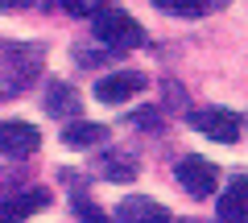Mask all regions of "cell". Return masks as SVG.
<instances>
[{
  "label": "cell",
  "instance_id": "obj_1",
  "mask_svg": "<svg viewBox=\"0 0 248 223\" xmlns=\"http://www.w3.org/2000/svg\"><path fill=\"white\" fill-rule=\"evenodd\" d=\"M42 74V50L25 42H0V99H13Z\"/></svg>",
  "mask_w": 248,
  "mask_h": 223
},
{
  "label": "cell",
  "instance_id": "obj_18",
  "mask_svg": "<svg viewBox=\"0 0 248 223\" xmlns=\"http://www.w3.org/2000/svg\"><path fill=\"white\" fill-rule=\"evenodd\" d=\"M207 4H219V9H223V4H232V0H207Z\"/></svg>",
  "mask_w": 248,
  "mask_h": 223
},
{
  "label": "cell",
  "instance_id": "obj_13",
  "mask_svg": "<svg viewBox=\"0 0 248 223\" xmlns=\"http://www.w3.org/2000/svg\"><path fill=\"white\" fill-rule=\"evenodd\" d=\"M153 4L170 17H203L207 13V0H153Z\"/></svg>",
  "mask_w": 248,
  "mask_h": 223
},
{
  "label": "cell",
  "instance_id": "obj_4",
  "mask_svg": "<svg viewBox=\"0 0 248 223\" xmlns=\"http://www.w3.org/2000/svg\"><path fill=\"white\" fill-rule=\"evenodd\" d=\"M190 128L211 136V141H219V145L240 141V116L228 112V107H199V112H190Z\"/></svg>",
  "mask_w": 248,
  "mask_h": 223
},
{
  "label": "cell",
  "instance_id": "obj_11",
  "mask_svg": "<svg viewBox=\"0 0 248 223\" xmlns=\"http://www.w3.org/2000/svg\"><path fill=\"white\" fill-rule=\"evenodd\" d=\"M62 141L71 145V149H87V145H104L108 141V128L104 124H87V120H71Z\"/></svg>",
  "mask_w": 248,
  "mask_h": 223
},
{
  "label": "cell",
  "instance_id": "obj_10",
  "mask_svg": "<svg viewBox=\"0 0 248 223\" xmlns=\"http://www.w3.org/2000/svg\"><path fill=\"white\" fill-rule=\"evenodd\" d=\"M46 112L58 120H79L83 116V99L75 87H66V83H50V91H46Z\"/></svg>",
  "mask_w": 248,
  "mask_h": 223
},
{
  "label": "cell",
  "instance_id": "obj_2",
  "mask_svg": "<svg viewBox=\"0 0 248 223\" xmlns=\"http://www.w3.org/2000/svg\"><path fill=\"white\" fill-rule=\"evenodd\" d=\"M91 33H95L112 54H124V50L145 45V29L137 25L124 9H104V4H99V9L91 13Z\"/></svg>",
  "mask_w": 248,
  "mask_h": 223
},
{
  "label": "cell",
  "instance_id": "obj_12",
  "mask_svg": "<svg viewBox=\"0 0 248 223\" xmlns=\"http://www.w3.org/2000/svg\"><path fill=\"white\" fill-rule=\"evenodd\" d=\"M99 174H104L108 182H133L137 178V161L124 157V153H104V157H99Z\"/></svg>",
  "mask_w": 248,
  "mask_h": 223
},
{
  "label": "cell",
  "instance_id": "obj_7",
  "mask_svg": "<svg viewBox=\"0 0 248 223\" xmlns=\"http://www.w3.org/2000/svg\"><path fill=\"white\" fill-rule=\"evenodd\" d=\"M50 207V190L46 186H29V190H17L13 198L0 203V219H25V215H37Z\"/></svg>",
  "mask_w": 248,
  "mask_h": 223
},
{
  "label": "cell",
  "instance_id": "obj_5",
  "mask_svg": "<svg viewBox=\"0 0 248 223\" xmlns=\"http://www.w3.org/2000/svg\"><path fill=\"white\" fill-rule=\"evenodd\" d=\"M42 145V133H37L29 120H0V157H29Z\"/></svg>",
  "mask_w": 248,
  "mask_h": 223
},
{
  "label": "cell",
  "instance_id": "obj_14",
  "mask_svg": "<svg viewBox=\"0 0 248 223\" xmlns=\"http://www.w3.org/2000/svg\"><path fill=\"white\" fill-rule=\"evenodd\" d=\"M99 4H104V0H62V9L71 13V17H91Z\"/></svg>",
  "mask_w": 248,
  "mask_h": 223
},
{
  "label": "cell",
  "instance_id": "obj_3",
  "mask_svg": "<svg viewBox=\"0 0 248 223\" xmlns=\"http://www.w3.org/2000/svg\"><path fill=\"white\" fill-rule=\"evenodd\" d=\"M174 174H178V186H182L190 198H211L215 186H219V170H215L207 157H199V153L182 157L174 165Z\"/></svg>",
  "mask_w": 248,
  "mask_h": 223
},
{
  "label": "cell",
  "instance_id": "obj_15",
  "mask_svg": "<svg viewBox=\"0 0 248 223\" xmlns=\"http://www.w3.org/2000/svg\"><path fill=\"white\" fill-rule=\"evenodd\" d=\"M133 124H137V128H161L157 107H141V112H133Z\"/></svg>",
  "mask_w": 248,
  "mask_h": 223
},
{
  "label": "cell",
  "instance_id": "obj_16",
  "mask_svg": "<svg viewBox=\"0 0 248 223\" xmlns=\"http://www.w3.org/2000/svg\"><path fill=\"white\" fill-rule=\"evenodd\" d=\"M75 211L79 215H87V219H95V223H104V211H99L91 198H83V194H75Z\"/></svg>",
  "mask_w": 248,
  "mask_h": 223
},
{
  "label": "cell",
  "instance_id": "obj_6",
  "mask_svg": "<svg viewBox=\"0 0 248 223\" xmlns=\"http://www.w3.org/2000/svg\"><path fill=\"white\" fill-rule=\"evenodd\" d=\"M145 87H149V79H145L141 71H120V74H108V79L95 83V99L99 104H128V99L141 95Z\"/></svg>",
  "mask_w": 248,
  "mask_h": 223
},
{
  "label": "cell",
  "instance_id": "obj_17",
  "mask_svg": "<svg viewBox=\"0 0 248 223\" xmlns=\"http://www.w3.org/2000/svg\"><path fill=\"white\" fill-rule=\"evenodd\" d=\"M37 0H0V13H17V9H29Z\"/></svg>",
  "mask_w": 248,
  "mask_h": 223
},
{
  "label": "cell",
  "instance_id": "obj_9",
  "mask_svg": "<svg viewBox=\"0 0 248 223\" xmlns=\"http://www.w3.org/2000/svg\"><path fill=\"white\" fill-rule=\"evenodd\" d=\"M215 215L228 219V223L248 219V178H244V174L232 178V186H223V194L215 198Z\"/></svg>",
  "mask_w": 248,
  "mask_h": 223
},
{
  "label": "cell",
  "instance_id": "obj_8",
  "mask_svg": "<svg viewBox=\"0 0 248 223\" xmlns=\"http://www.w3.org/2000/svg\"><path fill=\"white\" fill-rule=\"evenodd\" d=\"M116 219H124V223H170V211L145 194H133L124 203H116Z\"/></svg>",
  "mask_w": 248,
  "mask_h": 223
}]
</instances>
